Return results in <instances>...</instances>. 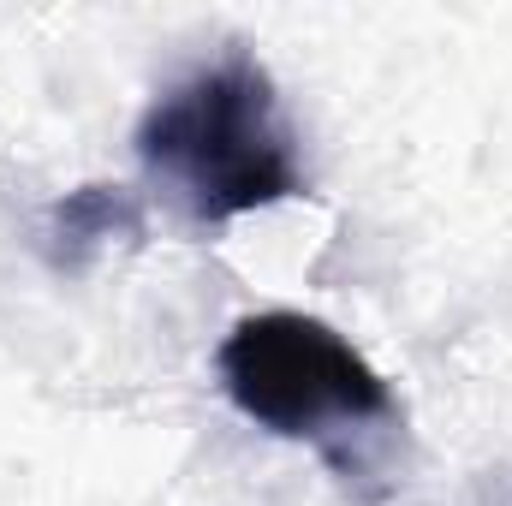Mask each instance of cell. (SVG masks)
Returning a JSON list of instances; mask_svg holds the SVG:
<instances>
[{
    "label": "cell",
    "mask_w": 512,
    "mask_h": 506,
    "mask_svg": "<svg viewBox=\"0 0 512 506\" xmlns=\"http://www.w3.org/2000/svg\"><path fill=\"white\" fill-rule=\"evenodd\" d=\"M137 161L197 227L304 197V161L280 90L245 48L185 72L149 102L137 120Z\"/></svg>",
    "instance_id": "1"
},
{
    "label": "cell",
    "mask_w": 512,
    "mask_h": 506,
    "mask_svg": "<svg viewBox=\"0 0 512 506\" xmlns=\"http://www.w3.org/2000/svg\"><path fill=\"white\" fill-rule=\"evenodd\" d=\"M215 370L227 399L256 429L280 441H334L370 423H393V387L382 370L322 316L304 310H262L227 328Z\"/></svg>",
    "instance_id": "2"
},
{
    "label": "cell",
    "mask_w": 512,
    "mask_h": 506,
    "mask_svg": "<svg viewBox=\"0 0 512 506\" xmlns=\"http://www.w3.org/2000/svg\"><path fill=\"white\" fill-rule=\"evenodd\" d=\"M137 233H143V209L126 185H78L42 221V245L54 256V268H84L102 245L137 239Z\"/></svg>",
    "instance_id": "3"
}]
</instances>
